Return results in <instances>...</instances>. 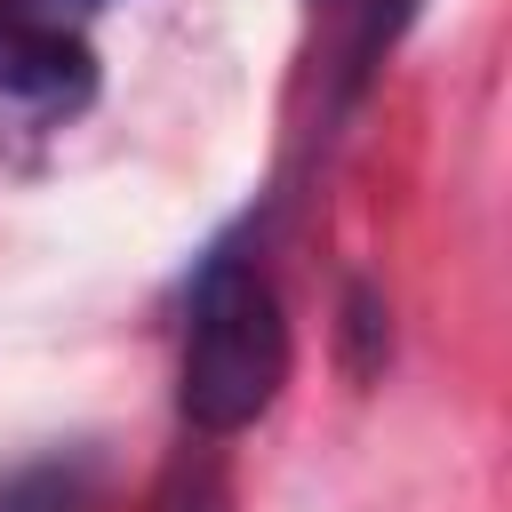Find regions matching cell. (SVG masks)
<instances>
[{
	"instance_id": "2",
	"label": "cell",
	"mask_w": 512,
	"mask_h": 512,
	"mask_svg": "<svg viewBox=\"0 0 512 512\" xmlns=\"http://www.w3.org/2000/svg\"><path fill=\"white\" fill-rule=\"evenodd\" d=\"M88 480H96L88 456H40V464H24V472L0 480V512H80Z\"/></svg>"
},
{
	"instance_id": "4",
	"label": "cell",
	"mask_w": 512,
	"mask_h": 512,
	"mask_svg": "<svg viewBox=\"0 0 512 512\" xmlns=\"http://www.w3.org/2000/svg\"><path fill=\"white\" fill-rule=\"evenodd\" d=\"M0 16H8V0H0Z\"/></svg>"
},
{
	"instance_id": "3",
	"label": "cell",
	"mask_w": 512,
	"mask_h": 512,
	"mask_svg": "<svg viewBox=\"0 0 512 512\" xmlns=\"http://www.w3.org/2000/svg\"><path fill=\"white\" fill-rule=\"evenodd\" d=\"M384 344H392V320H384V296L368 280L344 288V368L352 376H376L384 368Z\"/></svg>"
},
{
	"instance_id": "1",
	"label": "cell",
	"mask_w": 512,
	"mask_h": 512,
	"mask_svg": "<svg viewBox=\"0 0 512 512\" xmlns=\"http://www.w3.org/2000/svg\"><path fill=\"white\" fill-rule=\"evenodd\" d=\"M288 384V312L280 288L240 248H208L184 296V360H176V408L192 432L232 440L248 432Z\"/></svg>"
}]
</instances>
